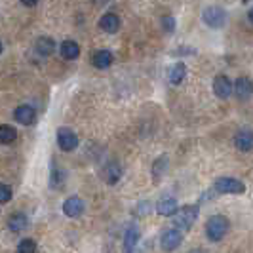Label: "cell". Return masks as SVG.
I'll return each instance as SVG.
<instances>
[{
	"label": "cell",
	"mask_w": 253,
	"mask_h": 253,
	"mask_svg": "<svg viewBox=\"0 0 253 253\" xmlns=\"http://www.w3.org/2000/svg\"><path fill=\"white\" fill-rule=\"evenodd\" d=\"M228 230V219L223 215H213L206 223V234L211 242H219L225 238Z\"/></svg>",
	"instance_id": "cell-1"
},
{
	"label": "cell",
	"mask_w": 253,
	"mask_h": 253,
	"mask_svg": "<svg viewBox=\"0 0 253 253\" xmlns=\"http://www.w3.org/2000/svg\"><path fill=\"white\" fill-rule=\"evenodd\" d=\"M196 217H198V206H190V204L189 206H183L181 211H177V215L173 219V225L181 232H185V230H189L194 225Z\"/></svg>",
	"instance_id": "cell-2"
},
{
	"label": "cell",
	"mask_w": 253,
	"mask_h": 253,
	"mask_svg": "<svg viewBox=\"0 0 253 253\" xmlns=\"http://www.w3.org/2000/svg\"><path fill=\"white\" fill-rule=\"evenodd\" d=\"M215 190L219 194H244L246 185L234 177H219L215 181Z\"/></svg>",
	"instance_id": "cell-3"
},
{
	"label": "cell",
	"mask_w": 253,
	"mask_h": 253,
	"mask_svg": "<svg viewBox=\"0 0 253 253\" xmlns=\"http://www.w3.org/2000/svg\"><path fill=\"white\" fill-rule=\"evenodd\" d=\"M202 19L208 27H211V29H221V27L225 25V21H227V13H225L223 8H219V6H210V8L204 10Z\"/></svg>",
	"instance_id": "cell-4"
},
{
	"label": "cell",
	"mask_w": 253,
	"mask_h": 253,
	"mask_svg": "<svg viewBox=\"0 0 253 253\" xmlns=\"http://www.w3.org/2000/svg\"><path fill=\"white\" fill-rule=\"evenodd\" d=\"M57 145H59L61 151L71 152L78 147V137H76V133L73 129H69V127H59V129H57Z\"/></svg>",
	"instance_id": "cell-5"
},
{
	"label": "cell",
	"mask_w": 253,
	"mask_h": 253,
	"mask_svg": "<svg viewBox=\"0 0 253 253\" xmlns=\"http://www.w3.org/2000/svg\"><path fill=\"white\" fill-rule=\"evenodd\" d=\"M181 240H183V232L179 228H169L162 234V240H160V246L164 252H175L179 246H181Z\"/></svg>",
	"instance_id": "cell-6"
},
{
	"label": "cell",
	"mask_w": 253,
	"mask_h": 253,
	"mask_svg": "<svg viewBox=\"0 0 253 253\" xmlns=\"http://www.w3.org/2000/svg\"><path fill=\"white\" fill-rule=\"evenodd\" d=\"M213 91H215V95L219 99H228L232 95V91H234V84L230 82L228 76L219 75L213 80Z\"/></svg>",
	"instance_id": "cell-7"
},
{
	"label": "cell",
	"mask_w": 253,
	"mask_h": 253,
	"mask_svg": "<svg viewBox=\"0 0 253 253\" xmlns=\"http://www.w3.org/2000/svg\"><path fill=\"white\" fill-rule=\"evenodd\" d=\"M84 200L80 196H69L67 200L63 202V213L71 219H76L84 213Z\"/></svg>",
	"instance_id": "cell-8"
},
{
	"label": "cell",
	"mask_w": 253,
	"mask_h": 253,
	"mask_svg": "<svg viewBox=\"0 0 253 253\" xmlns=\"http://www.w3.org/2000/svg\"><path fill=\"white\" fill-rule=\"evenodd\" d=\"M156 211L164 217L175 215V213L179 211L177 200H175L173 196H162V198L158 200V204H156Z\"/></svg>",
	"instance_id": "cell-9"
},
{
	"label": "cell",
	"mask_w": 253,
	"mask_h": 253,
	"mask_svg": "<svg viewBox=\"0 0 253 253\" xmlns=\"http://www.w3.org/2000/svg\"><path fill=\"white\" fill-rule=\"evenodd\" d=\"M234 93L238 99H250L253 95V82L248 76H240L236 82H234Z\"/></svg>",
	"instance_id": "cell-10"
},
{
	"label": "cell",
	"mask_w": 253,
	"mask_h": 253,
	"mask_svg": "<svg viewBox=\"0 0 253 253\" xmlns=\"http://www.w3.org/2000/svg\"><path fill=\"white\" fill-rule=\"evenodd\" d=\"M236 149L242 152H250L253 149V131L252 129H240L234 137Z\"/></svg>",
	"instance_id": "cell-11"
},
{
	"label": "cell",
	"mask_w": 253,
	"mask_h": 253,
	"mask_svg": "<svg viewBox=\"0 0 253 253\" xmlns=\"http://www.w3.org/2000/svg\"><path fill=\"white\" fill-rule=\"evenodd\" d=\"M15 120H17L19 124H23V126H31V124L37 120V113H35L33 107L21 105V107L15 109Z\"/></svg>",
	"instance_id": "cell-12"
},
{
	"label": "cell",
	"mask_w": 253,
	"mask_h": 253,
	"mask_svg": "<svg viewBox=\"0 0 253 253\" xmlns=\"http://www.w3.org/2000/svg\"><path fill=\"white\" fill-rule=\"evenodd\" d=\"M99 27H101L105 33H116L120 29V17L116 13H105L101 19H99Z\"/></svg>",
	"instance_id": "cell-13"
},
{
	"label": "cell",
	"mask_w": 253,
	"mask_h": 253,
	"mask_svg": "<svg viewBox=\"0 0 253 253\" xmlns=\"http://www.w3.org/2000/svg\"><path fill=\"white\" fill-rule=\"evenodd\" d=\"M35 50H37L38 55H44V57H48V55H51V53L55 51V42H53L50 37L38 38L37 44H35Z\"/></svg>",
	"instance_id": "cell-14"
},
{
	"label": "cell",
	"mask_w": 253,
	"mask_h": 253,
	"mask_svg": "<svg viewBox=\"0 0 253 253\" xmlns=\"http://www.w3.org/2000/svg\"><path fill=\"white\" fill-rule=\"evenodd\" d=\"M137 242H139V228L129 227L126 230V236H124V252L131 253L133 250H135Z\"/></svg>",
	"instance_id": "cell-15"
},
{
	"label": "cell",
	"mask_w": 253,
	"mask_h": 253,
	"mask_svg": "<svg viewBox=\"0 0 253 253\" xmlns=\"http://www.w3.org/2000/svg\"><path fill=\"white\" fill-rule=\"evenodd\" d=\"M93 65L97 69H109L113 65V53L109 50H99L93 53Z\"/></svg>",
	"instance_id": "cell-16"
},
{
	"label": "cell",
	"mask_w": 253,
	"mask_h": 253,
	"mask_svg": "<svg viewBox=\"0 0 253 253\" xmlns=\"http://www.w3.org/2000/svg\"><path fill=\"white\" fill-rule=\"evenodd\" d=\"M61 55H63L65 59H76L78 55H80V46L76 44L75 40H65L63 44H61Z\"/></svg>",
	"instance_id": "cell-17"
},
{
	"label": "cell",
	"mask_w": 253,
	"mask_h": 253,
	"mask_svg": "<svg viewBox=\"0 0 253 253\" xmlns=\"http://www.w3.org/2000/svg\"><path fill=\"white\" fill-rule=\"evenodd\" d=\"M105 181L107 183H111V185H114L118 179H120V175H122V168H120V164H116V162H109L107 164V168H105Z\"/></svg>",
	"instance_id": "cell-18"
},
{
	"label": "cell",
	"mask_w": 253,
	"mask_h": 253,
	"mask_svg": "<svg viewBox=\"0 0 253 253\" xmlns=\"http://www.w3.org/2000/svg\"><path fill=\"white\" fill-rule=\"evenodd\" d=\"M185 76H187V67L183 63H175L169 69V82H171L173 86L181 84V82L185 80Z\"/></svg>",
	"instance_id": "cell-19"
},
{
	"label": "cell",
	"mask_w": 253,
	"mask_h": 253,
	"mask_svg": "<svg viewBox=\"0 0 253 253\" xmlns=\"http://www.w3.org/2000/svg\"><path fill=\"white\" fill-rule=\"evenodd\" d=\"M27 225H29V221H27V217L23 213H13L10 217V221H8V227L12 232H21V230H25Z\"/></svg>",
	"instance_id": "cell-20"
},
{
	"label": "cell",
	"mask_w": 253,
	"mask_h": 253,
	"mask_svg": "<svg viewBox=\"0 0 253 253\" xmlns=\"http://www.w3.org/2000/svg\"><path fill=\"white\" fill-rule=\"evenodd\" d=\"M17 137V131H15V127L13 126H8V124H2L0 126V143H13Z\"/></svg>",
	"instance_id": "cell-21"
},
{
	"label": "cell",
	"mask_w": 253,
	"mask_h": 253,
	"mask_svg": "<svg viewBox=\"0 0 253 253\" xmlns=\"http://www.w3.org/2000/svg\"><path fill=\"white\" fill-rule=\"evenodd\" d=\"M166 169H168V158L166 156H160L156 162H154V168H152V173H154V179L158 181V179L162 177V173H164Z\"/></svg>",
	"instance_id": "cell-22"
},
{
	"label": "cell",
	"mask_w": 253,
	"mask_h": 253,
	"mask_svg": "<svg viewBox=\"0 0 253 253\" xmlns=\"http://www.w3.org/2000/svg\"><path fill=\"white\" fill-rule=\"evenodd\" d=\"M17 253H37V244H35V240H31V238L21 240L19 246H17Z\"/></svg>",
	"instance_id": "cell-23"
},
{
	"label": "cell",
	"mask_w": 253,
	"mask_h": 253,
	"mask_svg": "<svg viewBox=\"0 0 253 253\" xmlns=\"http://www.w3.org/2000/svg\"><path fill=\"white\" fill-rule=\"evenodd\" d=\"M10 198H12V187L10 185H0V202H10Z\"/></svg>",
	"instance_id": "cell-24"
},
{
	"label": "cell",
	"mask_w": 253,
	"mask_h": 253,
	"mask_svg": "<svg viewBox=\"0 0 253 253\" xmlns=\"http://www.w3.org/2000/svg\"><path fill=\"white\" fill-rule=\"evenodd\" d=\"M162 25H164V31H168V33H173V31H175V19H173L171 15H168V17H164V19H162Z\"/></svg>",
	"instance_id": "cell-25"
},
{
	"label": "cell",
	"mask_w": 253,
	"mask_h": 253,
	"mask_svg": "<svg viewBox=\"0 0 253 253\" xmlns=\"http://www.w3.org/2000/svg\"><path fill=\"white\" fill-rule=\"evenodd\" d=\"M21 4H25V6H29V8H31V6H37L38 0H21Z\"/></svg>",
	"instance_id": "cell-26"
},
{
	"label": "cell",
	"mask_w": 253,
	"mask_h": 253,
	"mask_svg": "<svg viewBox=\"0 0 253 253\" xmlns=\"http://www.w3.org/2000/svg\"><path fill=\"white\" fill-rule=\"evenodd\" d=\"M248 17H250V21H252V23H253V8H252V10H250V13H248Z\"/></svg>",
	"instance_id": "cell-27"
},
{
	"label": "cell",
	"mask_w": 253,
	"mask_h": 253,
	"mask_svg": "<svg viewBox=\"0 0 253 253\" xmlns=\"http://www.w3.org/2000/svg\"><path fill=\"white\" fill-rule=\"evenodd\" d=\"M97 4H107V2H111V0H95Z\"/></svg>",
	"instance_id": "cell-28"
},
{
	"label": "cell",
	"mask_w": 253,
	"mask_h": 253,
	"mask_svg": "<svg viewBox=\"0 0 253 253\" xmlns=\"http://www.w3.org/2000/svg\"><path fill=\"white\" fill-rule=\"evenodd\" d=\"M189 253H204L202 250H192V252H189Z\"/></svg>",
	"instance_id": "cell-29"
}]
</instances>
